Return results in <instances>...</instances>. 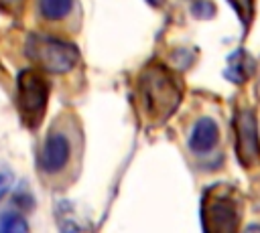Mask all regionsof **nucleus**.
<instances>
[{"instance_id":"1","label":"nucleus","mask_w":260,"mask_h":233,"mask_svg":"<svg viewBox=\"0 0 260 233\" xmlns=\"http://www.w3.org/2000/svg\"><path fill=\"white\" fill-rule=\"evenodd\" d=\"M138 103L144 115L152 122H165L181 103V83L162 65L146 67L138 77Z\"/></svg>"},{"instance_id":"2","label":"nucleus","mask_w":260,"mask_h":233,"mask_svg":"<svg viewBox=\"0 0 260 233\" xmlns=\"http://www.w3.org/2000/svg\"><path fill=\"white\" fill-rule=\"evenodd\" d=\"M240 221V201L230 186H209L201 201V223L207 233H232Z\"/></svg>"},{"instance_id":"3","label":"nucleus","mask_w":260,"mask_h":233,"mask_svg":"<svg viewBox=\"0 0 260 233\" xmlns=\"http://www.w3.org/2000/svg\"><path fill=\"white\" fill-rule=\"evenodd\" d=\"M24 53L30 61L49 73H67L79 59V51L73 43L47 34H32L24 45Z\"/></svg>"},{"instance_id":"4","label":"nucleus","mask_w":260,"mask_h":233,"mask_svg":"<svg viewBox=\"0 0 260 233\" xmlns=\"http://www.w3.org/2000/svg\"><path fill=\"white\" fill-rule=\"evenodd\" d=\"M16 101L20 118L28 128H35L45 115L49 101V81L37 69H22L16 77Z\"/></svg>"},{"instance_id":"5","label":"nucleus","mask_w":260,"mask_h":233,"mask_svg":"<svg viewBox=\"0 0 260 233\" xmlns=\"http://www.w3.org/2000/svg\"><path fill=\"white\" fill-rule=\"evenodd\" d=\"M234 148L244 168H252L260 158L256 115L250 109H238L234 115Z\"/></svg>"},{"instance_id":"6","label":"nucleus","mask_w":260,"mask_h":233,"mask_svg":"<svg viewBox=\"0 0 260 233\" xmlns=\"http://www.w3.org/2000/svg\"><path fill=\"white\" fill-rule=\"evenodd\" d=\"M71 160V142L67 134L59 130H51L45 136V142L39 152V170L45 174H57L61 172Z\"/></svg>"},{"instance_id":"7","label":"nucleus","mask_w":260,"mask_h":233,"mask_svg":"<svg viewBox=\"0 0 260 233\" xmlns=\"http://www.w3.org/2000/svg\"><path fill=\"white\" fill-rule=\"evenodd\" d=\"M219 142V128L211 118H201L195 122L191 134H189V148L195 154H207L211 152Z\"/></svg>"},{"instance_id":"8","label":"nucleus","mask_w":260,"mask_h":233,"mask_svg":"<svg viewBox=\"0 0 260 233\" xmlns=\"http://www.w3.org/2000/svg\"><path fill=\"white\" fill-rule=\"evenodd\" d=\"M252 73H254V61L246 51H238L230 57V63H228V69H225L228 79H232L234 83H242Z\"/></svg>"},{"instance_id":"9","label":"nucleus","mask_w":260,"mask_h":233,"mask_svg":"<svg viewBox=\"0 0 260 233\" xmlns=\"http://www.w3.org/2000/svg\"><path fill=\"white\" fill-rule=\"evenodd\" d=\"M73 8V0H39V12L47 20H61Z\"/></svg>"},{"instance_id":"10","label":"nucleus","mask_w":260,"mask_h":233,"mask_svg":"<svg viewBox=\"0 0 260 233\" xmlns=\"http://www.w3.org/2000/svg\"><path fill=\"white\" fill-rule=\"evenodd\" d=\"M28 229L26 221L18 215H2L0 219V231H8V233H24Z\"/></svg>"},{"instance_id":"11","label":"nucleus","mask_w":260,"mask_h":233,"mask_svg":"<svg viewBox=\"0 0 260 233\" xmlns=\"http://www.w3.org/2000/svg\"><path fill=\"white\" fill-rule=\"evenodd\" d=\"M14 182V174L10 168H6L4 164H0V199H4L8 195V190L12 188Z\"/></svg>"},{"instance_id":"12","label":"nucleus","mask_w":260,"mask_h":233,"mask_svg":"<svg viewBox=\"0 0 260 233\" xmlns=\"http://www.w3.org/2000/svg\"><path fill=\"white\" fill-rule=\"evenodd\" d=\"M230 2H232L234 10L238 12L240 20L244 24H248L250 22V14H252V0H230Z\"/></svg>"},{"instance_id":"13","label":"nucleus","mask_w":260,"mask_h":233,"mask_svg":"<svg viewBox=\"0 0 260 233\" xmlns=\"http://www.w3.org/2000/svg\"><path fill=\"white\" fill-rule=\"evenodd\" d=\"M22 2L24 0H0V8L2 10H16V8H20Z\"/></svg>"},{"instance_id":"14","label":"nucleus","mask_w":260,"mask_h":233,"mask_svg":"<svg viewBox=\"0 0 260 233\" xmlns=\"http://www.w3.org/2000/svg\"><path fill=\"white\" fill-rule=\"evenodd\" d=\"M146 2H148V4H152V6H160L165 0H146Z\"/></svg>"}]
</instances>
